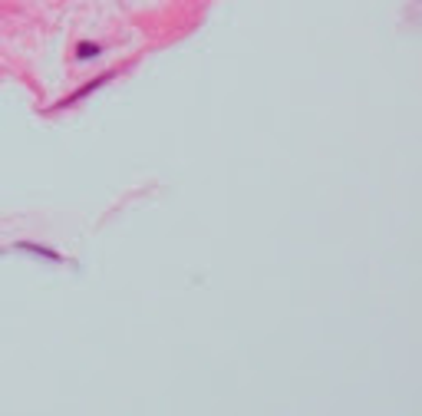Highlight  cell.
<instances>
[{"mask_svg":"<svg viewBox=\"0 0 422 416\" xmlns=\"http://www.w3.org/2000/svg\"><path fill=\"white\" fill-rule=\"evenodd\" d=\"M23 251H33V255H43V258H53V261H60V255L56 251H46V248H40V244H20Z\"/></svg>","mask_w":422,"mask_h":416,"instance_id":"cell-1","label":"cell"},{"mask_svg":"<svg viewBox=\"0 0 422 416\" xmlns=\"http://www.w3.org/2000/svg\"><path fill=\"white\" fill-rule=\"evenodd\" d=\"M96 53H99V46H83V50H80V60H86V56H96Z\"/></svg>","mask_w":422,"mask_h":416,"instance_id":"cell-2","label":"cell"}]
</instances>
